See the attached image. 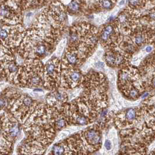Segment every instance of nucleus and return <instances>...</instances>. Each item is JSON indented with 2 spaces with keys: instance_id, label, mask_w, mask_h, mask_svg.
I'll return each mask as SVG.
<instances>
[{
  "instance_id": "obj_25",
  "label": "nucleus",
  "mask_w": 155,
  "mask_h": 155,
  "mask_svg": "<svg viewBox=\"0 0 155 155\" xmlns=\"http://www.w3.org/2000/svg\"><path fill=\"white\" fill-rule=\"evenodd\" d=\"M105 64H104V63L99 61V62L95 63V66L98 69H102V68H103L105 67Z\"/></svg>"
},
{
  "instance_id": "obj_20",
  "label": "nucleus",
  "mask_w": 155,
  "mask_h": 155,
  "mask_svg": "<svg viewBox=\"0 0 155 155\" xmlns=\"http://www.w3.org/2000/svg\"><path fill=\"white\" fill-rule=\"evenodd\" d=\"M82 4V0H72L68 6V9L71 12H77L81 10Z\"/></svg>"
},
{
  "instance_id": "obj_26",
  "label": "nucleus",
  "mask_w": 155,
  "mask_h": 155,
  "mask_svg": "<svg viewBox=\"0 0 155 155\" xmlns=\"http://www.w3.org/2000/svg\"><path fill=\"white\" fill-rule=\"evenodd\" d=\"M153 50V47L152 46H147L145 48V51L147 53H150Z\"/></svg>"
},
{
  "instance_id": "obj_3",
  "label": "nucleus",
  "mask_w": 155,
  "mask_h": 155,
  "mask_svg": "<svg viewBox=\"0 0 155 155\" xmlns=\"http://www.w3.org/2000/svg\"><path fill=\"white\" fill-rule=\"evenodd\" d=\"M37 106L36 102L29 96L14 92L9 97L7 108L18 122L23 124Z\"/></svg>"
},
{
  "instance_id": "obj_13",
  "label": "nucleus",
  "mask_w": 155,
  "mask_h": 155,
  "mask_svg": "<svg viewBox=\"0 0 155 155\" xmlns=\"http://www.w3.org/2000/svg\"><path fill=\"white\" fill-rule=\"evenodd\" d=\"M51 18H53L54 22H56L57 24H62L64 23L66 19V13L62 5L56 2L52 4L51 9Z\"/></svg>"
},
{
  "instance_id": "obj_1",
  "label": "nucleus",
  "mask_w": 155,
  "mask_h": 155,
  "mask_svg": "<svg viewBox=\"0 0 155 155\" xmlns=\"http://www.w3.org/2000/svg\"><path fill=\"white\" fill-rule=\"evenodd\" d=\"M18 48L20 56L26 59L39 60L49 55L51 49V39L45 36L40 30L34 27L26 32Z\"/></svg>"
},
{
  "instance_id": "obj_16",
  "label": "nucleus",
  "mask_w": 155,
  "mask_h": 155,
  "mask_svg": "<svg viewBox=\"0 0 155 155\" xmlns=\"http://www.w3.org/2000/svg\"><path fill=\"white\" fill-rule=\"evenodd\" d=\"M134 32L132 33V41L134 45L137 46H142L144 45L149 40V32L146 29L142 28H139L137 30H134Z\"/></svg>"
},
{
  "instance_id": "obj_21",
  "label": "nucleus",
  "mask_w": 155,
  "mask_h": 155,
  "mask_svg": "<svg viewBox=\"0 0 155 155\" xmlns=\"http://www.w3.org/2000/svg\"><path fill=\"white\" fill-rule=\"evenodd\" d=\"M103 9L110 10L113 8L116 0H97Z\"/></svg>"
},
{
  "instance_id": "obj_29",
  "label": "nucleus",
  "mask_w": 155,
  "mask_h": 155,
  "mask_svg": "<svg viewBox=\"0 0 155 155\" xmlns=\"http://www.w3.org/2000/svg\"><path fill=\"white\" fill-rule=\"evenodd\" d=\"M1 79V76H0V79Z\"/></svg>"
},
{
  "instance_id": "obj_4",
  "label": "nucleus",
  "mask_w": 155,
  "mask_h": 155,
  "mask_svg": "<svg viewBox=\"0 0 155 155\" xmlns=\"http://www.w3.org/2000/svg\"><path fill=\"white\" fill-rule=\"evenodd\" d=\"M19 66L15 61L14 51L0 44V76L15 85Z\"/></svg>"
},
{
  "instance_id": "obj_11",
  "label": "nucleus",
  "mask_w": 155,
  "mask_h": 155,
  "mask_svg": "<svg viewBox=\"0 0 155 155\" xmlns=\"http://www.w3.org/2000/svg\"><path fill=\"white\" fill-rule=\"evenodd\" d=\"M62 78L66 86L73 88L81 81L82 73L76 68H71L65 70L63 73Z\"/></svg>"
},
{
  "instance_id": "obj_6",
  "label": "nucleus",
  "mask_w": 155,
  "mask_h": 155,
  "mask_svg": "<svg viewBox=\"0 0 155 155\" xmlns=\"http://www.w3.org/2000/svg\"><path fill=\"white\" fill-rule=\"evenodd\" d=\"M0 117L2 135L13 144L16 140L19 132V122L9 111H3L0 114Z\"/></svg>"
},
{
  "instance_id": "obj_27",
  "label": "nucleus",
  "mask_w": 155,
  "mask_h": 155,
  "mask_svg": "<svg viewBox=\"0 0 155 155\" xmlns=\"http://www.w3.org/2000/svg\"><path fill=\"white\" fill-rule=\"evenodd\" d=\"M124 3H125V0H121V1L119 2V5H123Z\"/></svg>"
},
{
  "instance_id": "obj_28",
  "label": "nucleus",
  "mask_w": 155,
  "mask_h": 155,
  "mask_svg": "<svg viewBox=\"0 0 155 155\" xmlns=\"http://www.w3.org/2000/svg\"><path fill=\"white\" fill-rule=\"evenodd\" d=\"M1 134V117H0V134Z\"/></svg>"
},
{
  "instance_id": "obj_14",
  "label": "nucleus",
  "mask_w": 155,
  "mask_h": 155,
  "mask_svg": "<svg viewBox=\"0 0 155 155\" xmlns=\"http://www.w3.org/2000/svg\"><path fill=\"white\" fill-rule=\"evenodd\" d=\"M81 59H83V58L76 50L68 49L64 61L68 67L76 68L81 64Z\"/></svg>"
},
{
  "instance_id": "obj_5",
  "label": "nucleus",
  "mask_w": 155,
  "mask_h": 155,
  "mask_svg": "<svg viewBox=\"0 0 155 155\" xmlns=\"http://www.w3.org/2000/svg\"><path fill=\"white\" fill-rule=\"evenodd\" d=\"M25 33L21 24H5L0 30V44L14 51L20 45Z\"/></svg>"
},
{
  "instance_id": "obj_2",
  "label": "nucleus",
  "mask_w": 155,
  "mask_h": 155,
  "mask_svg": "<svg viewBox=\"0 0 155 155\" xmlns=\"http://www.w3.org/2000/svg\"><path fill=\"white\" fill-rule=\"evenodd\" d=\"M44 67L39 60L26 59L19 66L15 85L22 87L40 88L43 85Z\"/></svg>"
},
{
  "instance_id": "obj_9",
  "label": "nucleus",
  "mask_w": 155,
  "mask_h": 155,
  "mask_svg": "<svg viewBox=\"0 0 155 155\" xmlns=\"http://www.w3.org/2000/svg\"><path fill=\"white\" fill-rule=\"evenodd\" d=\"M125 9L122 11L118 16L115 22L118 29L122 31L124 33L131 32L135 22L136 15L133 10L132 9Z\"/></svg>"
},
{
  "instance_id": "obj_19",
  "label": "nucleus",
  "mask_w": 155,
  "mask_h": 155,
  "mask_svg": "<svg viewBox=\"0 0 155 155\" xmlns=\"http://www.w3.org/2000/svg\"><path fill=\"white\" fill-rule=\"evenodd\" d=\"M53 103H63L67 99V95L62 91H56L53 93Z\"/></svg>"
},
{
  "instance_id": "obj_18",
  "label": "nucleus",
  "mask_w": 155,
  "mask_h": 155,
  "mask_svg": "<svg viewBox=\"0 0 155 155\" xmlns=\"http://www.w3.org/2000/svg\"><path fill=\"white\" fill-rule=\"evenodd\" d=\"M138 111L135 108H131L127 109L124 114V121L125 123H132L137 120Z\"/></svg>"
},
{
  "instance_id": "obj_23",
  "label": "nucleus",
  "mask_w": 155,
  "mask_h": 155,
  "mask_svg": "<svg viewBox=\"0 0 155 155\" xmlns=\"http://www.w3.org/2000/svg\"><path fill=\"white\" fill-rule=\"evenodd\" d=\"M144 0H128L129 7L132 9H137L142 7Z\"/></svg>"
},
{
  "instance_id": "obj_22",
  "label": "nucleus",
  "mask_w": 155,
  "mask_h": 155,
  "mask_svg": "<svg viewBox=\"0 0 155 155\" xmlns=\"http://www.w3.org/2000/svg\"><path fill=\"white\" fill-rule=\"evenodd\" d=\"M65 147L64 144H57L54 145L52 149L53 155H65Z\"/></svg>"
},
{
  "instance_id": "obj_24",
  "label": "nucleus",
  "mask_w": 155,
  "mask_h": 155,
  "mask_svg": "<svg viewBox=\"0 0 155 155\" xmlns=\"http://www.w3.org/2000/svg\"><path fill=\"white\" fill-rule=\"evenodd\" d=\"M105 147L107 150H111V149L112 147V144H111V142L110 140L106 139V141L105 142Z\"/></svg>"
},
{
  "instance_id": "obj_17",
  "label": "nucleus",
  "mask_w": 155,
  "mask_h": 155,
  "mask_svg": "<svg viewBox=\"0 0 155 155\" xmlns=\"http://www.w3.org/2000/svg\"><path fill=\"white\" fill-rule=\"evenodd\" d=\"M12 144L0 134V155L9 154L12 149Z\"/></svg>"
},
{
  "instance_id": "obj_12",
  "label": "nucleus",
  "mask_w": 155,
  "mask_h": 155,
  "mask_svg": "<svg viewBox=\"0 0 155 155\" xmlns=\"http://www.w3.org/2000/svg\"><path fill=\"white\" fill-rule=\"evenodd\" d=\"M42 144L37 140L28 138L20 148L21 154L32 155L42 154L43 151Z\"/></svg>"
},
{
  "instance_id": "obj_10",
  "label": "nucleus",
  "mask_w": 155,
  "mask_h": 155,
  "mask_svg": "<svg viewBox=\"0 0 155 155\" xmlns=\"http://www.w3.org/2000/svg\"><path fill=\"white\" fill-rule=\"evenodd\" d=\"M118 30L115 23L107 24L100 33L98 40L104 46L114 44L118 39Z\"/></svg>"
},
{
  "instance_id": "obj_8",
  "label": "nucleus",
  "mask_w": 155,
  "mask_h": 155,
  "mask_svg": "<svg viewBox=\"0 0 155 155\" xmlns=\"http://www.w3.org/2000/svg\"><path fill=\"white\" fill-rule=\"evenodd\" d=\"M2 3L0 5V21L5 24H19L21 21V13L12 2Z\"/></svg>"
},
{
  "instance_id": "obj_15",
  "label": "nucleus",
  "mask_w": 155,
  "mask_h": 155,
  "mask_svg": "<svg viewBox=\"0 0 155 155\" xmlns=\"http://www.w3.org/2000/svg\"><path fill=\"white\" fill-rule=\"evenodd\" d=\"M84 137L92 147H98L102 142L101 133L97 129H88L84 133Z\"/></svg>"
},
{
  "instance_id": "obj_7",
  "label": "nucleus",
  "mask_w": 155,
  "mask_h": 155,
  "mask_svg": "<svg viewBox=\"0 0 155 155\" xmlns=\"http://www.w3.org/2000/svg\"><path fill=\"white\" fill-rule=\"evenodd\" d=\"M60 62L58 59L54 58L49 61L44 67L43 86L48 89L51 88V81L54 86L59 81Z\"/></svg>"
}]
</instances>
